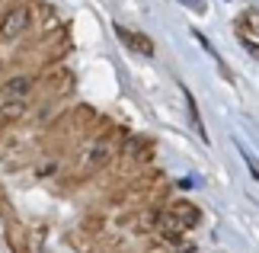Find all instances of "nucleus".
Here are the masks:
<instances>
[{"instance_id": "1", "label": "nucleus", "mask_w": 259, "mask_h": 253, "mask_svg": "<svg viewBox=\"0 0 259 253\" xmlns=\"http://www.w3.org/2000/svg\"><path fill=\"white\" fill-rule=\"evenodd\" d=\"M29 19H32V13H29L26 4L10 7L7 13H4V19H0V39H16V35H23L26 29H29Z\"/></svg>"}, {"instance_id": "5", "label": "nucleus", "mask_w": 259, "mask_h": 253, "mask_svg": "<svg viewBox=\"0 0 259 253\" xmlns=\"http://www.w3.org/2000/svg\"><path fill=\"white\" fill-rule=\"evenodd\" d=\"M26 113V96H0V116L4 119H19Z\"/></svg>"}, {"instance_id": "9", "label": "nucleus", "mask_w": 259, "mask_h": 253, "mask_svg": "<svg viewBox=\"0 0 259 253\" xmlns=\"http://www.w3.org/2000/svg\"><path fill=\"white\" fill-rule=\"evenodd\" d=\"M183 4H186L189 10H195V13H202V10H205V4H202V0H183Z\"/></svg>"}, {"instance_id": "6", "label": "nucleus", "mask_w": 259, "mask_h": 253, "mask_svg": "<svg viewBox=\"0 0 259 253\" xmlns=\"http://www.w3.org/2000/svg\"><path fill=\"white\" fill-rule=\"evenodd\" d=\"M29 90H32V77H13L4 87V96H29Z\"/></svg>"}, {"instance_id": "3", "label": "nucleus", "mask_w": 259, "mask_h": 253, "mask_svg": "<svg viewBox=\"0 0 259 253\" xmlns=\"http://www.w3.org/2000/svg\"><path fill=\"white\" fill-rule=\"evenodd\" d=\"M115 32H118V39H122L125 48H132V55H141V58H151L154 55V42L144 32H135V29L128 32V29H122V26H118Z\"/></svg>"}, {"instance_id": "2", "label": "nucleus", "mask_w": 259, "mask_h": 253, "mask_svg": "<svg viewBox=\"0 0 259 253\" xmlns=\"http://www.w3.org/2000/svg\"><path fill=\"white\" fill-rule=\"evenodd\" d=\"M163 221H166V228H192V225H198V208L189 205V202H179V205L166 211Z\"/></svg>"}, {"instance_id": "8", "label": "nucleus", "mask_w": 259, "mask_h": 253, "mask_svg": "<svg viewBox=\"0 0 259 253\" xmlns=\"http://www.w3.org/2000/svg\"><path fill=\"white\" fill-rule=\"evenodd\" d=\"M240 154H243V160H246V167H250V173L259 179V167H256V160L250 157V151H243V148H240Z\"/></svg>"}, {"instance_id": "4", "label": "nucleus", "mask_w": 259, "mask_h": 253, "mask_svg": "<svg viewBox=\"0 0 259 253\" xmlns=\"http://www.w3.org/2000/svg\"><path fill=\"white\" fill-rule=\"evenodd\" d=\"M109 151H112V148H109V141H96V144L87 151V164H83V170H87V173H90V170H96V167H103V164H106V160H109Z\"/></svg>"}, {"instance_id": "7", "label": "nucleus", "mask_w": 259, "mask_h": 253, "mask_svg": "<svg viewBox=\"0 0 259 253\" xmlns=\"http://www.w3.org/2000/svg\"><path fill=\"white\" fill-rule=\"evenodd\" d=\"M183 96H186V106H189V119H192V128L198 131V138H208V135H205V128H202V119H198V109H195L192 93H189V90H183Z\"/></svg>"}]
</instances>
